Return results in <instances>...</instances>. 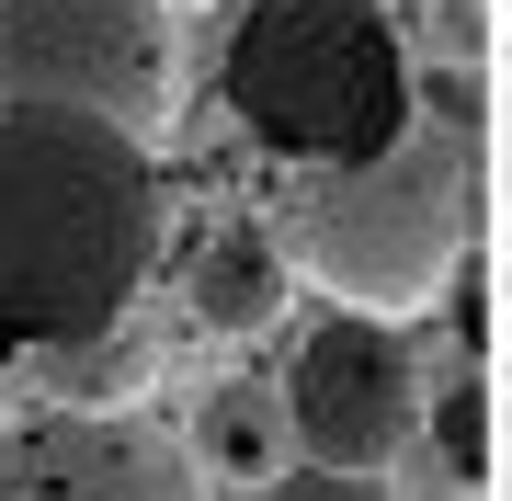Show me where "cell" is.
Listing matches in <instances>:
<instances>
[{
  "label": "cell",
  "instance_id": "3",
  "mask_svg": "<svg viewBox=\"0 0 512 501\" xmlns=\"http://www.w3.org/2000/svg\"><path fill=\"white\" fill-rule=\"evenodd\" d=\"M421 57L387 0H239L217 23V114L251 160L319 171L410 137Z\"/></svg>",
  "mask_w": 512,
  "mask_h": 501
},
{
  "label": "cell",
  "instance_id": "9",
  "mask_svg": "<svg viewBox=\"0 0 512 501\" xmlns=\"http://www.w3.org/2000/svg\"><path fill=\"white\" fill-rule=\"evenodd\" d=\"M23 376H35L57 410H137L148 388H160V342H148L137 319H114V331H92V342H57V353H35Z\"/></svg>",
  "mask_w": 512,
  "mask_h": 501
},
{
  "label": "cell",
  "instance_id": "6",
  "mask_svg": "<svg viewBox=\"0 0 512 501\" xmlns=\"http://www.w3.org/2000/svg\"><path fill=\"white\" fill-rule=\"evenodd\" d=\"M0 501H205V467L137 410H46L0 445Z\"/></svg>",
  "mask_w": 512,
  "mask_h": 501
},
{
  "label": "cell",
  "instance_id": "2",
  "mask_svg": "<svg viewBox=\"0 0 512 501\" xmlns=\"http://www.w3.org/2000/svg\"><path fill=\"white\" fill-rule=\"evenodd\" d=\"M296 274L330 308H376V319H421L456 274L467 228H478V103L467 92H421L410 137H387L365 160H319V171H274V205Z\"/></svg>",
  "mask_w": 512,
  "mask_h": 501
},
{
  "label": "cell",
  "instance_id": "1",
  "mask_svg": "<svg viewBox=\"0 0 512 501\" xmlns=\"http://www.w3.org/2000/svg\"><path fill=\"white\" fill-rule=\"evenodd\" d=\"M160 160L80 103H0V365L137 319L160 274Z\"/></svg>",
  "mask_w": 512,
  "mask_h": 501
},
{
  "label": "cell",
  "instance_id": "5",
  "mask_svg": "<svg viewBox=\"0 0 512 501\" xmlns=\"http://www.w3.org/2000/svg\"><path fill=\"white\" fill-rule=\"evenodd\" d=\"M285 410H296V456H330V467H387L421 433V353L399 319L376 308H330L296 331L285 353Z\"/></svg>",
  "mask_w": 512,
  "mask_h": 501
},
{
  "label": "cell",
  "instance_id": "12",
  "mask_svg": "<svg viewBox=\"0 0 512 501\" xmlns=\"http://www.w3.org/2000/svg\"><path fill=\"white\" fill-rule=\"evenodd\" d=\"M501 501H512V422H501Z\"/></svg>",
  "mask_w": 512,
  "mask_h": 501
},
{
  "label": "cell",
  "instance_id": "4",
  "mask_svg": "<svg viewBox=\"0 0 512 501\" xmlns=\"http://www.w3.org/2000/svg\"><path fill=\"white\" fill-rule=\"evenodd\" d=\"M0 103H80L160 137L183 103V0H0Z\"/></svg>",
  "mask_w": 512,
  "mask_h": 501
},
{
  "label": "cell",
  "instance_id": "11",
  "mask_svg": "<svg viewBox=\"0 0 512 501\" xmlns=\"http://www.w3.org/2000/svg\"><path fill=\"white\" fill-rule=\"evenodd\" d=\"M251 501H399V490H387V467H330V456H308V467H285V479L251 490Z\"/></svg>",
  "mask_w": 512,
  "mask_h": 501
},
{
  "label": "cell",
  "instance_id": "7",
  "mask_svg": "<svg viewBox=\"0 0 512 501\" xmlns=\"http://www.w3.org/2000/svg\"><path fill=\"white\" fill-rule=\"evenodd\" d=\"M296 251H285V228L274 217H205L183 262H171V297H183V319L205 342H262V331H285V308H296Z\"/></svg>",
  "mask_w": 512,
  "mask_h": 501
},
{
  "label": "cell",
  "instance_id": "8",
  "mask_svg": "<svg viewBox=\"0 0 512 501\" xmlns=\"http://www.w3.org/2000/svg\"><path fill=\"white\" fill-rule=\"evenodd\" d=\"M194 467L205 479H228V490H274L285 479V456H296V410L285 388H262V376H217V388L194 399Z\"/></svg>",
  "mask_w": 512,
  "mask_h": 501
},
{
  "label": "cell",
  "instance_id": "10",
  "mask_svg": "<svg viewBox=\"0 0 512 501\" xmlns=\"http://www.w3.org/2000/svg\"><path fill=\"white\" fill-rule=\"evenodd\" d=\"M421 422H433V456L456 467V479H478V467L501 456V433H490V399H478V388H444L433 410H421Z\"/></svg>",
  "mask_w": 512,
  "mask_h": 501
}]
</instances>
